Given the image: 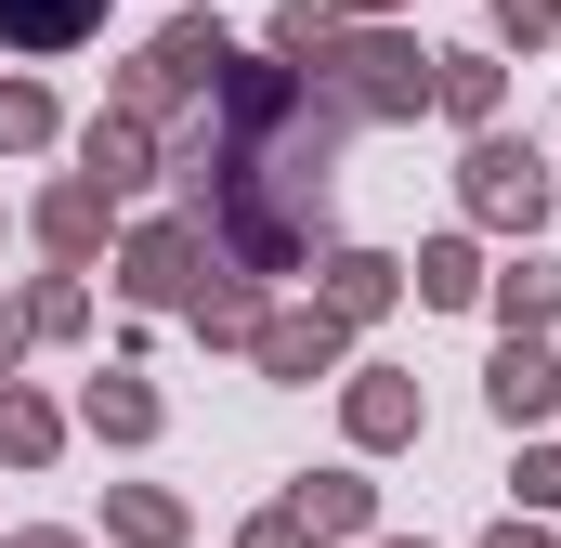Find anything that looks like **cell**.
I'll return each instance as SVG.
<instances>
[{
  "mask_svg": "<svg viewBox=\"0 0 561 548\" xmlns=\"http://www.w3.org/2000/svg\"><path fill=\"white\" fill-rule=\"evenodd\" d=\"M327 157H340V118L287 79V66H209V132H196V196L222 209V236L262 274H287L327 222Z\"/></svg>",
  "mask_w": 561,
  "mask_h": 548,
  "instance_id": "obj_1",
  "label": "cell"
},
{
  "mask_svg": "<svg viewBox=\"0 0 561 548\" xmlns=\"http://www.w3.org/2000/svg\"><path fill=\"white\" fill-rule=\"evenodd\" d=\"M92 26V0H0V39H26V53H66Z\"/></svg>",
  "mask_w": 561,
  "mask_h": 548,
  "instance_id": "obj_2",
  "label": "cell"
}]
</instances>
